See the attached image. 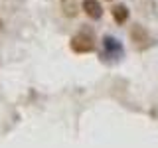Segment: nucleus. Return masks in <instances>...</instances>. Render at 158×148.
Masks as SVG:
<instances>
[{
  "label": "nucleus",
  "instance_id": "f257e3e1",
  "mask_svg": "<svg viewBox=\"0 0 158 148\" xmlns=\"http://www.w3.org/2000/svg\"><path fill=\"white\" fill-rule=\"evenodd\" d=\"M128 36H131V42L135 43L136 49H148L152 47L156 43V38L152 36L150 32H148L146 28H142L140 24H135V26H131V32H128Z\"/></svg>",
  "mask_w": 158,
  "mask_h": 148
},
{
  "label": "nucleus",
  "instance_id": "f03ea898",
  "mask_svg": "<svg viewBox=\"0 0 158 148\" xmlns=\"http://www.w3.org/2000/svg\"><path fill=\"white\" fill-rule=\"evenodd\" d=\"M69 47L73 53H91L95 49V38L91 32H79L71 38Z\"/></svg>",
  "mask_w": 158,
  "mask_h": 148
},
{
  "label": "nucleus",
  "instance_id": "7ed1b4c3",
  "mask_svg": "<svg viewBox=\"0 0 158 148\" xmlns=\"http://www.w3.org/2000/svg\"><path fill=\"white\" fill-rule=\"evenodd\" d=\"M101 56L105 59H109V61H118L125 56V47H123V43L115 36H105L103 38V53Z\"/></svg>",
  "mask_w": 158,
  "mask_h": 148
},
{
  "label": "nucleus",
  "instance_id": "20e7f679",
  "mask_svg": "<svg viewBox=\"0 0 158 148\" xmlns=\"http://www.w3.org/2000/svg\"><path fill=\"white\" fill-rule=\"evenodd\" d=\"M81 8H83V12H85L89 18H93V20H99L103 16V6H101L99 0H83Z\"/></svg>",
  "mask_w": 158,
  "mask_h": 148
},
{
  "label": "nucleus",
  "instance_id": "39448f33",
  "mask_svg": "<svg viewBox=\"0 0 158 148\" xmlns=\"http://www.w3.org/2000/svg\"><path fill=\"white\" fill-rule=\"evenodd\" d=\"M111 14H113V20H115L117 24H125L128 16H131V12H128V8L125 4H115V6L111 8Z\"/></svg>",
  "mask_w": 158,
  "mask_h": 148
}]
</instances>
